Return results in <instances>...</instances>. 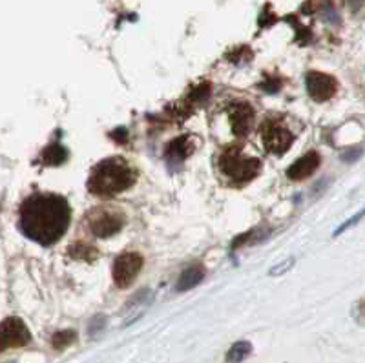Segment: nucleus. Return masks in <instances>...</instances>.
<instances>
[{"mask_svg": "<svg viewBox=\"0 0 365 363\" xmlns=\"http://www.w3.org/2000/svg\"><path fill=\"white\" fill-rule=\"evenodd\" d=\"M203 277H205L203 267L187 268V270L181 274V277H179L178 290H188V289H192V287L200 285L201 281H203Z\"/></svg>", "mask_w": 365, "mask_h": 363, "instance_id": "obj_12", "label": "nucleus"}, {"mask_svg": "<svg viewBox=\"0 0 365 363\" xmlns=\"http://www.w3.org/2000/svg\"><path fill=\"white\" fill-rule=\"evenodd\" d=\"M192 152H194L192 140L188 137H179V139H174L170 145L166 146L165 157L172 166H178L185 159H188V155H192Z\"/></svg>", "mask_w": 365, "mask_h": 363, "instance_id": "obj_11", "label": "nucleus"}, {"mask_svg": "<svg viewBox=\"0 0 365 363\" xmlns=\"http://www.w3.org/2000/svg\"><path fill=\"white\" fill-rule=\"evenodd\" d=\"M42 161H44V165H50V166L61 165V163L66 161V150H64L63 146L51 145L50 148L42 153Z\"/></svg>", "mask_w": 365, "mask_h": 363, "instance_id": "obj_13", "label": "nucleus"}, {"mask_svg": "<svg viewBox=\"0 0 365 363\" xmlns=\"http://www.w3.org/2000/svg\"><path fill=\"white\" fill-rule=\"evenodd\" d=\"M143 268V256L137 252H128L123 254L113 263V281L120 289H126L135 281L137 274L141 272Z\"/></svg>", "mask_w": 365, "mask_h": 363, "instance_id": "obj_6", "label": "nucleus"}, {"mask_svg": "<svg viewBox=\"0 0 365 363\" xmlns=\"http://www.w3.org/2000/svg\"><path fill=\"white\" fill-rule=\"evenodd\" d=\"M70 225V205L53 194H37L21 207V228L26 237L44 247L57 243Z\"/></svg>", "mask_w": 365, "mask_h": 363, "instance_id": "obj_1", "label": "nucleus"}, {"mask_svg": "<svg viewBox=\"0 0 365 363\" xmlns=\"http://www.w3.org/2000/svg\"><path fill=\"white\" fill-rule=\"evenodd\" d=\"M228 121L232 126V132L236 137H245L250 132L254 121V110L247 103H236L228 108Z\"/></svg>", "mask_w": 365, "mask_h": 363, "instance_id": "obj_9", "label": "nucleus"}, {"mask_svg": "<svg viewBox=\"0 0 365 363\" xmlns=\"http://www.w3.org/2000/svg\"><path fill=\"white\" fill-rule=\"evenodd\" d=\"M250 351H252L250 343H247V342L236 343V345L230 347V351H228V354H227V362L228 363L243 362V359L250 354Z\"/></svg>", "mask_w": 365, "mask_h": 363, "instance_id": "obj_14", "label": "nucleus"}, {"mask_svg": "<svg viewBox=\"0 0 365 363\" xmlns=\"http://www.w3.org/2000/svg\"><path fill=\"white\" fill-rule=\"evenodd\" d=\"M262 140L263 146L269 150L270 153L282 155L287 150L291 148L294 136L291 130L287 128L285 124L278 119H267L262 124Z\"/></svg>", "mask_w": 365, "mask_h": 363, "instance_id": "obj_4", "label": "nucleus"}, {"mask_svg": "<svg viewBox=\"0 0 365 363\" xmlns=\"http://www.w3.org/2000/svg\"><path fill=\"white\" fill-rule=\"evenodd\" d=\"M307 81V91L309 96L314 101L322 103V101H329L331 97L336 96L338 91V81L327 73H319V71H311L305 77Z\"/></svg>", "mask_w": 365, "mask_h": 363, "instance_id": "obj_8", "label": "nucleus"}, {"mask_svg": "<svg viewBox=\"0 0 365 363\" xmlns=\"http://www.w3.org/2000/svg\"><path fill=\"white\" fill-rule=\"evenodd\" d=\"M135 183V170L123 159H106L93 168L88 190L101 198H113Z\"/></svg>", "mask_w": 365, "mask_h": 363, "instance_id": "obj_2", "label": "nucleus"}, {"mask_svg": "<svg viewBox=\"0 0 365 363\" xmlns=\"http://www.w3.org/2000/svg\"><path fill=\"white\" fill-rule=\"evenodd\" d=\"M220 168L232 183L245 185L259 173L262 163L256 157L245 155L240 146H228L220 153Z\"/></svg>", "mask_w": 365, "mask_h": 363, "instance_id": "obj_3", "label": "nucleus"}, {"mask_svg": "<svg viewBox=\"0 0 365 363\" xmlns=\"http://www.w3.org/2000/svg\"><path fill=\"white\" fill-rule=\"evenodd\" d=\"M88 225L97 237H110L123 228L125 218L120 212L108 210V208H93L88 214Z\"/></svg>", "mask_w": 365, "mask_h": 363, "instance_id": "obj_5", "label": "nucleus"}, {"mask_svg": "<svg viewBox=\"0 0 365 363\" xmlns=\"http://www.w3.org/2000/svg\"><path fill=\"white\" fill-rule=\"evenodd\" d=\"M319 163H322V159H319L318 153L309 152V153H305L303 157H299L294 165L289 166V170H287V175H289V179H292V181H302V179H307L309 175H312V173L318 170Z\"/></svg>", "mask_w": 365, "mask_h": 363, "instance_id": "obj_10", "label": "nucleus"}, {"mask_svg": "<svg viewBox=\"0 0 365 363\" xmlns=\"http://www.w3.org/2000/svg\"><path fill=\"white\" fill-rule=\"evenodd\" d=\"M29 339H31V334L22 319L8 318L0 323V352L28 345Z\"/></svg>", "mask_w": 365, "mask_h": 363, "instance_id": "obj_7", "label": "nucleus"}, {"mask_svg": "<svg viewBox=\"0 0 365 363\" xmlns=\"http://www.w3.org/2000/svg\"><path fill=\"white\" fill-rule=\"evenodd\" d=\"M75 339V332L73 330H61L57 334L53 336L51 343H53L55 349H66L68 345H71Z\"/></svg>", "mask_w": 365, "mask_h": 363, "instance_id": "obj_15", "label": "nucleus"}]
</instances>
